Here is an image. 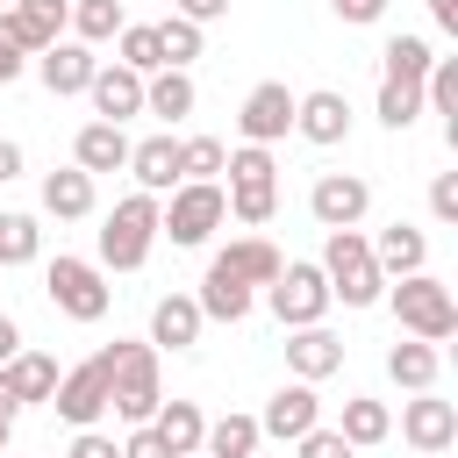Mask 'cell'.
<instances>
[{
    "label": "cell",
    "instance_id": "6da1fadb",
    "mask_svg": "<svg viewBox=\"0 0 458 458\" xmlns=\"http://www.w3.org/2000/svg\"><path fill=\"white\" fill-rule=\"evenodd\" d=\"M386 308H394V322L408 329V336H422V344H444V336H458V301H451V286L422 265V272H401V279H386V293H379Z\"/></svg>",
    "mask_w": 458,
    "mask_h": 458
},
{
    "label": "cell",
    "instance_id": "7a4b0ae2",
    "mask_svg": "<svg viewBox=\"0 0 458 458\" xmlns=\"http://www.w3.org/2000/svg\"><path fill=\"white\" fill-rule=\"evenodd\" d=\"M322 279H329V301H344V308H372L386 293V272L372 265L365 229H329L322 236Z\"/></svg>",
    "mask_w": 458,
    "mask_h": 458
},
{
    "label": "cell",
    "instance_id": "3957f363",
    "mask_svg": "<svg viewBox=\"0 0 458 458\" xmlns=\"http://www.w3.org/2000/svg\"><path fill=\"white\" fill-rule=\"evenodd\" d=\"M157 401H165V386H157V344H107V408L136 429V422L157 415Z\"/></svg>",
    "mask_w": 458,
    "mask_h": 458
},
{
    "label": "cell",
    "instance_id": "277c9868",
    "mask_svg": "<svg viewBox=\"0 0 458 458\" xmlns=\"http://www.w3.org/2000/svg\"><path fill=\"white\" fill-rule=\"evenodd\" d=\"M222 172H229V215L243 229H265L279 215V165H272V150L265 143H243V150L222 157Z\"/></svg>",
    "mask_w": 458,
    "mask_h": 458
},
{
    "label": "cell",
    "instance_id": "5b68a950",
    "mask_svg": "<svg viewBox=\"0 0 458 458\" xmlns=\"http://www.w3.org/2000/svg\"><path fill=\"white\" fill-rule=\"evenodd\" d=\"M222 222H229V193H222L215 179H179L172 200H157V236H172L179 250L208 243Z\"/></svg>",
    "mask_w": 458,
    "mask_h": 458
},
{
    "label": "cell",
    "instance_id": "8992f818",
    "mask_svg": "<svg viewBox=\"0 0 458 458\" xmlns=\"http://www.w3.org/2000/svg\"><path fill=\"white\" fill-rule=\"evenodd\" d=\"M150 243H157V193H129V200H114V215L100 222V272H136L143 258H150Z\"/></svg>",
    "mask_w": 458,
    "mask_h": 458
},
{
    "label": "cell",
    "instance_id": "52a82bcc",
    "mask_svg": "<svg viewBox=\"0 0 458 458\" xmlns=\"http://www.w3.org/2000/svg\"><path fill=\"white\" fill-rule=\"evenodd\" d=\"M43 293H50V308H57L64 322H100L107 301H114L107 272H100L93 258H64V250L43 265Z\"/></svg>",
    "mask_w": 458,
    "mask_h": 458
},
{
    "label": "cell",
    "instance_id": "ba28073f",
    "mask_svg": "<svg viewBox=\"0 0 458 458\" xmlns=\"http://www.w3.org/2000/svg\"><path fill=\"white\" fill-rule=\"evenodd\" d=\"M265 308L279 315V329L322 322V315H329V279H322V265H308V258H286V265H279V279L265 286Z\"/></svg>",
    "mask_w": 458,
    "mask_h": 458
},
{
    "label": "cell",
    "instance_id": "9c48e42d",
    "mask_svg": "<svg viewBox=\"0 0 458 458\" xmlns=\"http://www.w3.org/2000/svg\"><path fill=\"white\" fill-rule=\"evenodd\" d=\"M50 408H57L72 429H93V422L107 415V351H93L86 365L57 372V394H50Z\"/></svg>",
    "mask_w": 458,
    "mask_h": 458
},
{
    "label": "cell",
    "instance_id": "30bf717a",
    "mask_svg": "<svg viewBox=\"0 0 458 458\" xmlns=\"http://www.w3.org/2000/svg\"><path fill=\"white\" fill-rule=\"evenodd\" d=\"M286 129H293V86H286V79H265V86H250V93H243V107H236V136L272 150Z\"/></svg>",
    "mask_w": 458,
    "mask_h": 458
},
{
    "label": "cell",
    "instance_id": "8fae6325",
    "mask_svg": "<svg viewBox=\"0 0 458 458\" xmlns=\"http://www.w3.org/2000/svg\"><path fill=\"white\" fill-rule=\"evenodd\" d=\"M401 437H408V451L444 458V451L458 444V408H451V401H437V386H422L415 401H401Z\"/></svg>",
    "mask_w": 458,
    "mask_h": 458
},
{
    "label": "cell",
    "instance_id": "7c38bea8",
    "mask_svg": "<svg viewBox=\"0 0 458 458\" xmlns=\"http://www.w3.org/2000/svg\"><path fill=\"white\" fill-rule=\"evenodd\" d=\"M365 208H372V186H365L358 172H322V179L308 186V215H315L322 229H358Z\"/></svg>",
    "mask_w": 458,
    "mask_h": 458
},
{
    "label": "cell",
    "instance_id": "4fadbf2b",
    "mask_svg": "<svg viewBox=\"0 0 458 458\" xmlns=\"http://www.w3.org/2000/svg\"><path fill=\"white\" fill-rule=\"evenodd\" d=\"M93 72H100V57H93V43H79V36H57L50 50H36V79H43L57 100L86 93V86H93Z\"/></svg>",
    "mask_w": 458,
    "mask_h": 458
},
{
    "label": "cell",
    "instance_id": "5bb4252c",
    "mask_svg": "<svg viewBox=\"0 0 458 458\" xmlns=\"http://www.w3.org/2000/svg\"><path fill=\"white\" fill-rule=\"evenodd\" d=\"M315 422H322L315 379H286V386L265 401V415H258V437H279V444H293V437H308Z\"/></svg>",
    "mask_w": 458,
    "mask_h": 458
},
{
    "label": "cell",
    "instance_id": "9a60e30c",
    "mask_svg": "<svg viewBox=\"0 0 458 458\" xmlns=\"http://www.w3.org/2000/svg\"><path fill=\"white\" fill-rule=\"evenodd\" d=\"M293 129L308 136V143H344L351 136V100L336 93V86H315V93H293Z\"/></svg>",
    "mask_w": 458,
    "mask_h": 458
},
{
    "label": "cell",
    "instance_id": "2e32d148",
    "mask_svg": "<svg viewBox=\"0 0 458 458\" xmlns=\"http://www.w3.org/2000/svg\"><path fill=\"white\" fill-rule=\"evenodd\" d=\"M286 372H293V379H329V372H344V336H329L322 322L286 329Z\"/></svg>",
    "mask_w": 458,
    "mask_h": 458
},
{
    "label": "cell",
    "instance_id": "e0dca14e",
    "mask_svg": "<svg viewBox=\"0 0 458 458\" xmlns=\"http://www.w3.org/2000/svg\"><path fill=\"white\" fill-rule=\"evenodd\" d=\"M86 100H93L100 122H129V114H143V72H129V64H100L93 86H86Z\"/></svg>",
    "mask_w": 458,
    "mask_h": 458
},
{
    "label": "cell",
    "instance_id": "ac0fdd59",
    "mask_svg": "<svg viewBox=\"0 0 458 458\" xmlns=\"http://www.w3.org/2000/svg\"><path fill=\"white\" fill-rule=\"evenodd\" d=\"M193 301H200V315H208V322H229V329H236V322L258 308V286H243L236 272H222V265L208 258V272H200V293H193Z\"/></svg>",
    "mask_w": 458,
    "mask_h": 458
},
{
    "label": "cell",
    "instance_id": "d6986e66",
    "mask_svg": "<svg viewBox=\"0 0 458 458\" xmlns=\"http://www.w3.org/2000/svg\"><path fill=\"white\" fill-rule=\"evenodd\" d=\"M200 329H208V315H200L193 293H165V301L150 308V344H157V351H193Z\"/></svg>",
    "mask_w": 458,
    "mask_h": 458
},
{
    "label": "cell",
    "instance_id": "ffe728a7",
    "mask_svg": "<svg viewBox=\"0 0 458 458\" xmlns=\"http://www.w3.org/2000/svg\"><path fill=\"white\" fill-rule=\"evenodd\" d=\"M7 21H14V43L36 57V50H50V43L64 36L72 0H7Z\"/></svg>",
    "mask_w": 458,
    "mask_h": 458
},
{
    "label": "cell",
    "instance_id": "44dd1931",
    "mask_svg": "<svg viewBox=\"0 0 458 458\" xmlns=\"http://www.w3.org/2000/svg\"><path fill=\"white\" fill-rule=\"evenodd\" d=\"M72 165L93 172V179H100V172H122V165H129V136H122V122H100V114H93V122L72 136Z\"/></svg>",
    "mask_w": 458,
    "mask_h": 458
},
{
    "label": "cell",
    "instance_id": "7402d4cb",
    "mask_svg": "<svg viewBox=\"0 0 458 458\" xmlns=\"http://www.w3.org/2000/svg\"><path fill=\"white\" fill-rule=\"evenodd\" d=\"M372 243V265L386 272V279H401V272H422L429 265V236L415 229V222H386L379 236H365Z\"/></svg>",
    "mask_w": 458,
    "mask_h": 458
},
{
    "label": "cell",
    "instance_id": "603a6c76",
    "mask_svg": "<svg viewBox=\"0 0 458 458\" xmlns=\"http://www.w3.org/2000/svg\"><path fill=\"white\" fill-rule=\"evenodd\" d=\"M193 100H200V86H193V72H179V64H165V72L143 79V114H157V122H186Z\"/></svg>",
    "mask_w": 458,
    "mask_h": 458
},
{
    "label": "cell",
    "instance_id": "cb8c5ba5",
    "mask_svg": "<svg viewBox=\"0 0 458 458\" xmlns=\"http://www.w3.org/2000/svg\"><path fill=\"white\" fill-rule=\"evenodd\" d=\"M129 172H136L143 193H172V186H179V136H143V143H129Z\"/></svg>",
    "mask_w": 458,
    "mask_h": 458
},
{
    "label": "cell",
    "instance_id": "d4e9b609",
    "mask_svg": "<svg viewBox=\"0 0 458 458\" xmlns=\"http://www.w3.org/2000/svg\"><path fill=\"white\" fill-rule=\"evenodd\" d=\"M43 215H57V222H86V215H93V172H79V165L43 172Z\"/></svg>",
    "mask_w": 458,
    "mask_h": 458
},
{
    "label": "cell",
    "instance_id": "484cf974",
    "mask_svg": "<svg viewBox=\"0 0 458 458\" xmlns=\"http://www.w3.org/2000/svg\"><path fill=\"white\" fill-rule=\"evenodd\" d=\"M437 372H444V351H437V344H422V336H401V344L386 351V379H394V386H408V394L437 386Z\"/></svg>",
    "mask_w": 458,
    "mask_h": 458
},
{
    "label": "cell",
    "instance_id": "4316f807",
    "mask_svg": "<svg viewBox=\"0 0 458 458\" xmlns=\"http://www.w3.org/2000/svg\"><path fill=\"white\" fill-rule=\"evenodd\" d=\"M0 372H7V401H14V408H29V401H50V394H57V358H43V351H14Z\"/></svg>",
    "mask_w": 458,
    "mask_h": 458
},
{
    "label": "cell",
    "instance_id": "83f0119b",
    "mask_svg": "<svg viewBox=\"0 0 458 458\" xmlns=\"http://www.w3.org/2000/svg\"><path fill=\"white\" fill-rule=\"evenodd\" d=\"M215 265H222V272H236V279H243V286H272V279H279V265H286V258H279V250H272V243H265V236H236V243H229V250H215Z\"/></svg>",
    "mask_w": 458,
    "mask_h": 458
},
{
    "label": "cell",
    "instance_id": "f1b7e54d",
    "mask_svg": "<svg viewBox=\"0 0 458 458\" xmlns=\"http://www.w3.org/2000/svg\"><path fill=\"white\" fill-rule=\"evenodd\" d=\"M150 429L165 437V451H172V458H186V451H200V437H208V415H200V401H157Z\"/></svg>",
    "mask_w": 458,
    "mask_h": 458
},
{
    "label": "cell",
    "instance_id": "f546056e",
    "mask_svg": "<svg viewBox=\"0 0 458 458\" xmlns=\"http://www.w3.org/2000/svg\"><path fill=\"white\" fill-rule=\"evenodd\" d=\"M336 429H344V444H351V451H372V444H386V437H394V408H386V401H372V394H351Z\"/></svg>",
    "mask_w": 458,
    "mask_h": 458
},
{
    "label": "cell",
    "instance_id": "4dcf8cb0",
    "mask_svg": "<svg viewBox=\"0 0 458 458\" xmlns=\"http://www.w3.org/2000/svg\"><path fill=\"white\" fill-rule=\"evenodd\" d=\"M114 64H129V72H165V50H157V21H122L114 29Z\"/></svg>",
    "mask_w": 458,
    "mask_h": 458
},
{
    "label": "cell",
    "instance_id": "1f68e13d",
    "mask_svg": "<svg viewBox=\"0 0 458 458\" xmlns=\"http://www.w3.org/2000/svg\"><path fill=\"white\" fill-rule=\"evenodd\" d=\"M379 64H386V79H394V86H422V79H429V64H437V50H429L422 36H386Z\"/></svg>",
    "mask_w": 458,
    "mask_h": 458
},
{
    "label": "cell",
    "instance_id": "d6a6232c",
    "mask_svg": "<svg viewBox=\"0 0 458 458\" xmlns=\"http://www.w3.org/2000/svg\"><path fill=\"white\" fill-rule=\"evenodd\" d=\"M258 444H265V437H258V415H215L208 437H200L208 458H250Z\"/></svg>",
    "mask_w": 458,
    "mask_h": 458
},
{
    "label": "cell",
    "instance_id": "836d02e7",
    "mask_svg": "<svg viewBox=\"0 0 458 458\" xmlns=\"http://www.w3.org/2000/svg\"><path fill=\"white\" fill-rule=\"evenodd\" d=\"M36 250H43V229H36V215L7 208V215H0V272H14V265H36Z\"/></svg>",
    "mask_w": 458,
    "mask_h": 458
},
{
    "label": "cell",
    "instance_id": "e575fe53",
    "mask_svg": "<svg viewBox=\"0 0 458 458\" xmlns=\"http://www.w3.org/2000/svg\"><path fill=\"white\" fill-rule=\"evenodd\" d=\"M129 14H122V0H72V36L79 43H114V29H122Z\"/></svg>",
    "mask_w": 458,
    "mask_h": 458
},
{
    "label": "cell",
    "instance_id": "d590c367",
    "mask_svg": "<svg viewBox=\"0 0 458 458\" xmlns=\"http://www.w3.org/2000/svg\"><path fill=\"white\" fill-rule=\"evenodd\" d=\"M422 107L451 114V122H444V136L458 143V57H437V64H429V79H422Z\"/></svg>",
    "mask_w": 458,
    "mask_h": 458
},
{
    "label": "cell",
    "instance_id": "8d00e7d4",
    "mask_svg": "<svg viewBox=\"0 0 458 458\" xmlns=\"http://www.w3.org/2000/svg\"><path fill=\"white\" fill-rule=\"evenodd\" d=\"M157 50H165V64H179V72H186V64L200 57V21L165 14V21H157Z\"/></svg>",
    "mask_w": 458,
    "mask_h": 458
},
{
    "label": "cell",
    "instance_id": "74e56055",
    "mask_svg": "<svg viewBox=\"0 0 458 458\" xmlns=\"http://www.w3.org/2000/svg\"><path fill=\"white\" fill-rule=\"evenodd\" d=\"M415 114H422V86H394V79H379V122L401 136V129H415Z\"/></svg>",
    "mask_w": 458,
    "mask_h": 458
},
{
    "label": "cell",
    "instance_id": "f35d334b",
    "mask_svg": "<svg viewBox=\"0 0 458 458\" xmlns=\"http://www.w3.org/2000/svg\"><path fill=\"white\" fill-rule=\"evenodd\" d=\"M222 157H229V143H215V136H186V143H179V179H215Z\"/></svg>",
    "mask_w": 458,
    "mask_h": 458
},
{
    "label": "cell",
    "instance_id": "ab89813d",
    "mask_svg": "<svg viewBox=\"0 0 458 458\" xmlns=\"http://www.w3.org/2000/svg\"><path fill=\"white\" fill-rule=\"evenodd\" d=\"M293 458H351V444H344V429H308V437H293Z\"/></svg>",
    "mask_w": 458,
    "mask_h": 458
},
{
    "label": "cell",
    "instance_id": "60d3db41",
    "mask_svg": "<svg viewBox=\"0 0 458 458\" xmlns=\"http://www.w3.org/2000/svg\"><path fill=\"white\" fill-rule=\"evenodd\" d=\"M429 215L437 222H458V172H437L429 179Z\"/></svg>",
    "mask_w": 458,
    "mask_h": 458
},
{
    "label": "cell",
    "instance_id": "b9f144b4",
    "mask_svg": "<svg viewBox=\"0 0 458 458\" xmlns=\"http://www.w3.org/2000/svg\"><path fill=\"white\" fill-rule=\"evenodd\" d=\"M122 458H172V451H165V437H157L150 422H136V429L122 437Z\"/></svg>",
    "mask_w": 458,
    "mask_h": 458
},
{
    "label": "cell",
    "instance_id": "7bdbcfd3",
    "mask_svg": "<svg viewBox=\"0 0 458 458\" xmlns=\"http://www.w3.org/2000/svg\"><path fill=\"white\" fill-rule=\"evenodd\" d=\"M64 458H122V444H114V437H100V429H79Z\"/></svg>",
    "mask_w": 458,
    "mask_h": 458
},
{
    "label": "cell",
    "instance_id": "ee69618b",
    "mask_svg": "<svg viewBox=\"0 0 458 458\" xmlns=\"http://www.w3.org/2000/svg\"><path fill=\"white\" fill-rule=\"evenodd\" d=\"M329 7H336V14H344V21H358V29H365V21H379V14H386V0H329Z\"/></svg>",
    "mask_w": 458,
    "mask_h": 458
},
{
    "label": "cell",
    "instance_id": "f6af8a7d",
    "mask_svg": "<svg viewBox=\"0 0 458 458\" xmlns=\"http://www.w3.org/2000/svg\"><path fill=\"white\" fill-rule=\"evenodd\" d=\"M21 72H29V50L21 43H0V86H14Z\"/></svg>",
    "mask_w": 458,
    "mask_h": 458
},
{
    "label": "cell",
    "instance_id": "bcb514c9",
    "mask_svg": "<svg viewBox=\"0 0 458 458\" xmlns=\"http://www.w3.org/2000/svg\"><path fill=\"white\" fill-rule=\"evenodd\" d=\"M21 172H29L21 143H14V136H0V186H7V179H21Z\"/></svg>",
    "mask_w": 458,
    "mask_h": 458
},
{
    "label": "cell",
    "instance_id": "7dc6e473",
    "mask_svg": "<svg viewBox=\"0 0 458 458\" xmlns=\"http://www.w3.org/2000/svg\"><path fill=\"white\" fill-rule=\"evenodd\" d=\"M179 14L208 29V21H222V14H229V0H179Z\"/></svg>",
    "mask_w": 458,
    "mask_h": 458
},
{
    "label": "cell",
    "instance_id": "c3c4849f",
    "mask_svg": "<svg viewBox=\"0 0 458 458\" xmlns=\"http://www.w3.org/2000/svg\"><path fill=\"white\" fill-rule=\"evenodd\" d=\"M429 21H437L444 36H458V0H429Z\"/></svg>",
    "mask_w": 458,
    "mask_h": 458
},
{
    "label": "cell",
    "instance_id": "681fc988",
    "mask_svg": "<svg viewBox=\"0 0 458 458\" xmlns=\"http://www.w3.org/2000/svg\"><path fill=\"white\" fill-rule=\"evenodd\" d=\"M14 351H21V322H14V315H0V365H7Z\"/></svg>",
    "mask_w": 458,
    "mask_h": 458
},
{
    "label": "cell",
    "instance_id": "f907efd6",
    "mask_svg": "<svg viewBox=\"0 0 458 458\" xmlns=\"http://www.w3.org/2000/svg\"><path fill=\"white\" fill-rule=\"evenodd\" d=\"M7 437H14V408H0V451H7Z\"/></svg>",
    "mask_w": 458,
    "mask_h": 458
},
{
    "label": "cell",
    "instance_id": "816d5d0a",
    "mask_svg": "<svg viewBox=\"0 0 458 458\" xmlns=\"http://www.w3.org/2000/svg\"><path fill=\"white\" fill-rule=\"evenodd\" d=\"M0 408H14V401H7V372H0Z\"/></svg>",
    "mask_w": 458,
    "mask_h": 458
},
{
    "label": "cell",
    "instance_id": "f5cc1de1",
    "mask_svg": "<svg viewBox=\"0 0 458 458\" xmlns=\"http://www.w3.org/2000/svg\"><path fill=\"white\" fill-rule=\"evenodd\" d=\"M186 458H208V451H186Z\"/></svg>",
    "mask_w": 458,
    "mask_h": 458
},
{
    "label": "cell",
    "instance_id": "db71d44e",
    "mask_svg": "<svg viewBox=\"0 0 458 458\" xmlns=\"http://www.w3.org/2000/svg\"><path fill=\"white\" fill-rule=\"evenodd\" d=\"M0 7H7V0H0Z\"/></svg>",
    "mask_w": 458,
    "mask_h": 458
},
{
    "label": "cell",
    "instance_id": "11a10c76",
    "mask_svg": "<svg viewBox=\"0 0 458 458\" xmlns=\"http://www.w3.org/2000/svg\"><path fill=\"white\" fill-rule=\"evenodd\" d=\"M250 458H258V451H250Z\"/></svg>",
    "mask_w": 458,
    "mask_h": 458
}]
</instances>
